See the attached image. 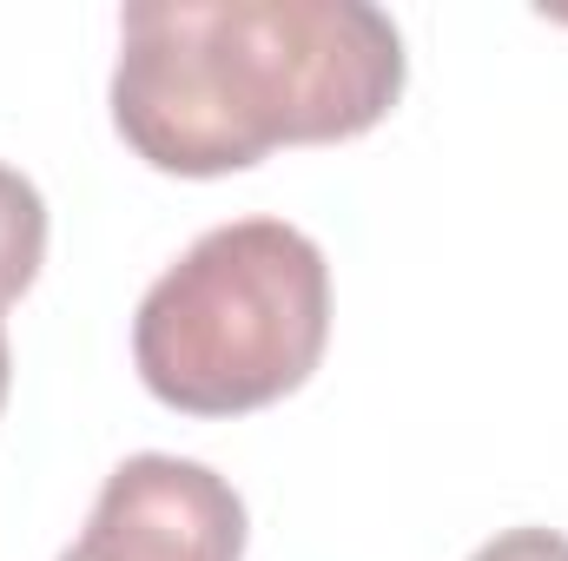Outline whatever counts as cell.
I'll return each mask as SVG.
<instances>
[{
  "instance_id": "8992f818",
  "label": "cell",
  "mask_w": 568,
  "mask_h": 561,
  "mask_svg": "<svg viewBox=\"0 0 568 561\" xmlns=\"http://www.w3.org/2000/svg\"><path fill=\"white\" fill-rule=\"evenodd\" d=\"M7 384H13V357H7V324H0V410H7Z\"/></svg>"
},
{
  "instance_id": "277c9868",
  "label": "cell",
  "mask_w": 568,
  "mask_h": 561,
  "mask_svg": "<svg viewBox=\"0 0 568 561\" xmlns=\"http://www.w3.org/2000/svg\"><path fill=\"white\" fill-rule=\"evenodd\" d=\"M47 258V198L27 172L0 165V304H13L40 278Z\"/></svg>"
},
{
  "instance_id": "7a4b0ae2",
  "label": "cell",
  "mask_w": 568,
  "mask_h": 561,
  "mask_svg": "<svg viewBox=\"0 0 568 561\" xmlns=\"http://www.w3.org/2000/svg\"><path fill=\"white\" fill-rule=\"evenodd\" d=\"M331 344V265L284 218H232L185 245L140 297L133 364L185 417H245L291 397Z\"/></svg>"
},
{
  "instance_id": "6da1fadb",
  "label": "cell",
  "mask_w": 568,
  "mask_h": 561,
  "mask_svg": "<svg viewBox=\"0 0 568 561\" xmlns=\"http://www.w3.org/2000/svg\"><path fill=\"white\" fill-rule=\"evenodd\" d=\"M404 73V33L371 0H133L113 126L159 172L219 178L278 145L371 133Z\"/></svg>"
},
{
  "instance_id": "5b68a950",
  "label": "cell",
  "mask_w": 568,
  "mask_h": 561,
  "mask_svg": "<svg viewBox=\"0 0 568 561\" xmlns=\"http://www.w3.org/2000/svg\"><path fill=\"white\" fill-rule=\"evenodd\" d=\"M469 561H568V536H556V529H503Z\"/></svg>"
},
{
  "instance_id": "3957f363",
  "label": "cell",
  "mask_w": 568,
  "mask_h": 561,
  "mask_svg": "<svg viewBox=\"0 0 568 561\" xmlns=\"http://www.w3.org/2000/svg\"><path fill=\"white\" fill-rule=\"evenodd\" d=\"M245 502L192 456H126L60 561H239Z\"/></svg>"
}]
</instances>
